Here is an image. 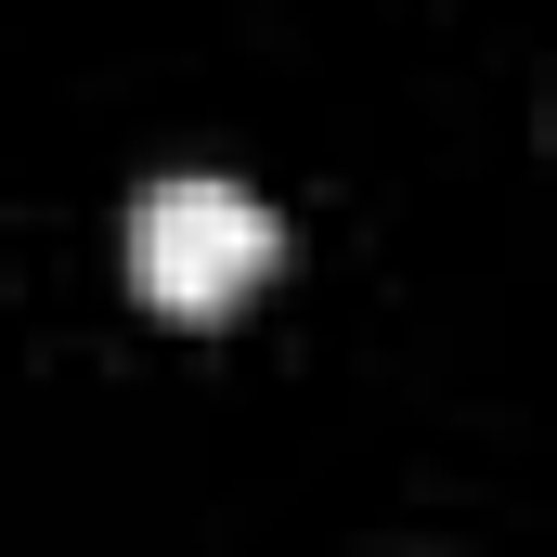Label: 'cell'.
<instances>
[{"label":"cell","mask_w":557,"mask_h":557,"mask_svg":"<svg viewBox=\"0 0 557 557\" xmlns=\"http://www.w3.org/2000/svg\"><path fill=\"white\" fill-rule=\"evenodd\" d=\"M273 260H285V221L247 195V182H221V169H169V182H143V208H131V273H143L156 311L208 324V311H234Z\"/></svg>","instance_id":"cell-1"}]
</instances>
